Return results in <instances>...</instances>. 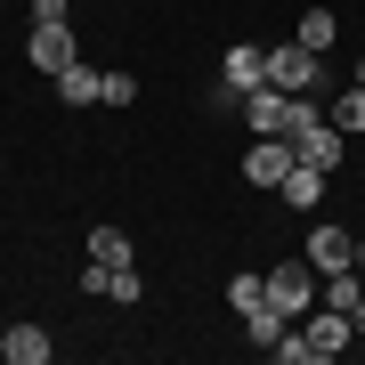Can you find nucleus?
<instances>
[{
	"label": "nucleus",
	"mask_w": 365,
	"mask_h": 365,
	"mask_svg": "<svg viewBox=\"0 0 365 365\" xmlns=\"http://www.w3.org/2000/svg\"><path fill=\"white\" fill-rule=\"evenodd\" d=\"M309 114H317L309 98H292V90H268V81L244 98V122H252V138H292Z\"/></svg>",
	"instance_id": "f257e3e1"
},
{
	"label": "nucleus",
	"mask_w": 365,
	"mask_h": 365,
	"mask_svg": "<svg viewBox=\"0 0 365 365\" xmlns=\"http://www.w3.org/2000/svg\"><path fill=\"white\" fill-rule=\"evenodd\" d=\"M268 90L317 98V90H325V57H317V49H300V41H276V49H268Z\"/></svg>",
	"instance_id": "f03ea898"
},
{
	"label": "nucleus",
	"mask_w": 365,
	"mask_h": 365,
	"mask_svg": "<svg viewBox=\"0 0 365 365\" xmlns=\"http://www.w3.org/2000/svg\"><path fill=\"white\" fill-rule=\"evenodd\" d=\"M317 284H325V276L309 268V252H300V260H276L268 268V309H284L292 325H300V317L317 309Z\"/></svg>",
	"instance_id": "7ed1b4c3"
},
{
	"label": "nucleus",
	"mask_w": 365,
	"mask_h": 365,
	"mask_svg": "<svg viewBox=\"0 0 365 365\" xmlns=\"http://www.w3.org/2000/svg\"><path fill=\"white\" fill-rule=\"evenodd\" d=\"M73 57H81V41H73V16H66V25H33V33H25V66H33L41 81H57V73L73 66Z\"/></svg>",
	"instance_id": "20e7f679"
},
{
	"label": "nucleus",
	"mask_w": 365,
	"mask_h": 365,
	"mask_svg": "<svg viewBox=\"0 0 365 365\" xmlns=\"http://www.w3.org/2000/svg\"><path fill=\"white\" fill-rule=\"evenodd\" d=\"M341 146H349V138H341L325 114H309V122L292 130V155H300V163H317V170H341Z\"/></svg>",
	"instance_id": "39448f33"
},
{
	"label": "nucleus",
	"mask_w": 365,
	"mask_h": 365,
	"mask_svg": "<svg viewBox=\"0 0 365 365\" xmlns=\"http://www.w3.org/2000/svg\"><path fill=\"white\" fill-rule=\"evenodd\" d=\"M284 170H292V138H252L244 146V179L252 187H284Z\"/></svg>",
	"instance_id": "423d86ee"
},
{
	"label": "nucleus",
	"mask_w": 365,
	"mask_h": 365,
	"mask_svg": "<svg viewBox=\"0 0 365 365\" xmlns=\"http://www.w3.org/2000/svg\"><path fill=\"white\" fill-rule=\"evenodd\" d=\"M309 268H317V276L357 268V235H349V227H309Z\"/></svg>",
	"instance_id": "0eeeda50"
},
{
	"label": "nucleus",
	"mask_w": 365,
	"mask_h": 365,
	"mask_svg": "<svg viewBox=\"0 0 365 365\" xmlns=\"http://www.w3.org/2000/svg\"><path fill=\"white\" fill-rule=\"evenodd\" d=\"M325 179H333V170H317V163L292 155V170H284V187H276V195H284V211H317V203H325Z\"/></svg>",
	"instance_id": "6e6552de"
},
{
	"label": "nucleus",
	"mask_w": 365,
	"mask_h": 365,
	"mask_svg": "<svg viewBox=\"0 0 365 365\" xmlns=\"http://www.w3.org/2000/svg\"><path fill=\"white\" fill-rule=\"evenodd\" d=\"M260 81H268V49H260V41H235V49H227V90L252 98Z\"/></svg>",
	"instance_id": "1a4fd4ad"
},
{
	"label": "nucleus",
	"mask_w": 365,
	"mask_h": 365,
	"mask_svg": "<svg viewBox=\"0 0 365 365\" xmlns=\"http://www.w3.org/2000/svg\"><path fill=\"white\" fill-rule=\"evenodd\" d=\"M57 98H66V106H98V98H106V66H90V57H73V66L57 73Z\"/></svg>",
	"instance_id": "9d476101"
},
{
	"label": "nucleus",
	"mask_w": 365,
	"mask_h": 365,
	"mask_svg": "<svg viewBox=\"0 0 365 365\" xmlns=\"http://www.w3.org/2000/svg\"><path fill=\"white\" fill-rule=\"evenodd\" d=\"M49 349H57V341L41 325H9V333H0V357H9V365H49Z\"/></svg>",
	"instance_id": "9b49d317"
},
{
	"label": "nucleus",
	"mask_w": 365,
	"mask_h": 365,
	"mask_svg": "<svg viewBox=\"0 0 365 365\" xmlns=\"http://www.w3.org/2000/svg\"><path fill=\"white\" fill-rule=\"evenodd\" d=\"M90 260H98V268H130V260H138V252H130V227H114V220L90 227Z\"/></svg>",
	"instance_id": "f8f14e48"
},
{
	"label": "nucleus",
	"mask_w": 365,
	"mask_h": 365,
	"mask_svg": "<svg viewBox=\"0 0 365 365\" xmlns=\"http://www.w3.org/2000/svg\"><path fill=\"white\" fill-rule=\"evenodd\" d=\"M325 122H333L341 138H357V130H365V81H357V73H349V90H341V98L325 106Z\"/></svg>",
	"instance_id": "ddd939ff"
},
{
	"label": "nucleus",
	"mask_w": 365,
	"mask_h": 365,
	"mask_svg": "<svg viewBox=\"0 0 365 365\" xmlns=\"http://www.w3.org/2000/svg\"><path fill=\"white\" fill-rule=\"evenodd\" d=\"M244 333H252V349H276V341L292 333V317H284V309H268V300H260V309H244Z\"/></svg>",
	"instance_id": "4468645a"
},
{
	"label": "nucleus",
	"mask_w": 365,
	"mask_h": 365,
	"mask_svg": "<svg viewBox=\"0 0 365 365\" xmlns=\"http://www.w3.org/2000/svg\"><path fill=\"white\" fill-rule=\"evenodd\" d=\"M333 33H341V16H333V9H309L292 41H300V49H317V57H325V49H333Z\"/></svg>",
	"instance_id": "2eb2a0df"
},
{
	"label": "nucleus",
	"mask_w": 365,
	"mask_h": 365,
	"mask_svg": "<svg viewBox=\"0 0 365 365\" xmlns=\"http://www.w3.org/2000/svg\"><path fill=\"white\" fill-rule=\"evenodd\" d=\"M138 292H146L138 260H130V268H106V300H114V309H138Z\"/></svg>",
	"instance_id": "dca6fc26"
},
{
	"label": "nucleus",
	"mask_w": 365,
	"mask_h": 365,
	"mask_svg": "<svg viewBox=\"0 0 365 365\" xmlns=\"http://www.w3.org/2000/svg\"><path fill=\"white\" fill-rule=\"evenodd\" d=\"M268 300V276H227V309L244 317V309H260Z\"/></svg>",
	"instance_id": "f3484780"
},
{
	"label": "nucleus",
	"mask_w": 365,
	"mask_h": 365,
	"mask_svg": "<svg viewBox=\"0 0 365 365\" xmlns=\"http://www.w3.org/2000/svg\"><path fill=\"white\" fill-rule=\"evenodd\" d=\"M138 98V73H106V106H130Z\"/></svg>",
	"instance_id": "a211bd4d"
},
{
	"label": "nucleus",
	"mask_w": 365,
	"mask_h": 365,
	"mask_svg": "<svg viewBox=\"0 0 365 365\" xmlns=\"http://www.w3.org/2000/svg\"><path fill=\"white\" fill-rule=\"evenodd\" d=\"M73 16V0H33V25H66Z\"/></svg>",
	"instance_id": "6ab92c4d"
},
{
	"label": "nucleus",
	"mask_w": 365,
	"mask_h": 365,
	"mask_svg": "<svg viewBox=\"0 0 365 365\" xmlns=\"http://www.w3.org/2000/svg\"><path fill=\"white\" fill-rule=\"evenodd\" d=\"M357 276H365V235H357Z\"/></svg>",
	"instance_id": "aec40b11"
}]
</instances>
